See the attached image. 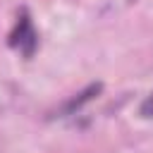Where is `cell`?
<instances>
[{
  "instance_id": "6da1fadb",
  "label": "cell",
  "mask_w": 153,
  "mask_h": 153,
  "mask_svg": "<svg viewBox=\"0 0 153 153\" xmlns=\"http://www.w3.org/2000/svg\"><path fill=\"white\" fill-rule=\"evenodd\" d=\"M10 45H19V48H24V53H26V55H31V53H33L36 33H33V29H31V24H29V17H26V14L19 19V24H17V29H14L12 38H10Z\"/></svg>"
},
{
  "instance_id": "7a4b0ae2",
  "label": "cell",
  "mask_w": 153,
  "mask_h": 153,
  "mask_svg": "<svg viewBox=\"0 0 153 153\" xmlns=\"http://www.w3.org/2000/svg\"><path fill=\"white\" fill-rule=\"evenodd\" d=\"M100 88H103V84H88V86H86L81 93H76V96H74V98H72V100H69V103L62 108V112H65V115H69V112L79 110V108H81L84 103H88V100H91L96 93H100Z\"/></svg>"
},
{
  "instance_id": "3957f363",
  "label": "cell",
  "mask_w": 153,
  "mask_h": 153,
  "mask_svg": "<svg viewBox=\"0 0 153 153\" xmlns=\"http://www.w3.org/2000/svg\"><path fill=\"white\" fill-rule=\"evenodd\" d=\"M141 115H143V117H153V96L141 105Z\"/></svg>"
}]
</instances>
